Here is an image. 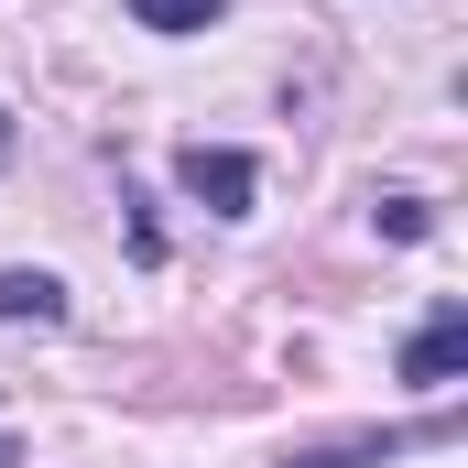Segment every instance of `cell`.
I'll return each instance as SVG.
<instances>
[{
  "label": "cell",
  "instance_id": "cell-3",
  "mask_svg": "<svg viewBox=\"0 0 468 468\" xmlns=\"http://www.w3.org/2000/svg\"><path fill=\"white\" fill-rule=\"evenodd\" d=\"M0 316H11V327H55V316H66V283H55V272H0Z\"/></svg>",
  "mask_w": 468,
  "mask_h": 468
},
{
  "label": "cell",
  "instance_id": "cell-2",
  "mask_svg": "<svg viewBox=\"0 0 468 468\" xmlns=\"http://www.w3.org/2000/svg\"><path fill=\"white\" fill-rule=\"evenodd\" d=\"M175 175H186V197H197V207H218V218H239V207H250V186H261V175H250V153H207V142H197Z\"/></svg>",
  "mask_w": 468,
  "mask_h": 468
},
{
  "label": "cell",
  "instance_id": "cell-5",
  "mask_svg": "<svg viewBox=\"0 0 468 468\" xmlns=\"http://www.w3.org/2000/svg\"><path fill=\"white\" fill-rule=\"evenodd\" d=\"M381 229H392V239H425V197H381Z\"/></svg>",
  "mask_w": 468,
  "mask_h": 468
},
{
  "label": "cell",
  "instance_id": "cell-7",
  "mask_svg": "<svg viewBox=\"0 0 468 468\" xmlns=\"http://www.w3.org/2000/svg\"><path fill=\"white\" fill-rule=\"evenodd\" d=\"M0 468H11V436H0Z\"/></svg>",
  "mask_w": 468,
  "mask_h": 468
},
{
  "label": "cell",
  "instance_id": "cell-6",
  "mask_svg": "<svg viewBox=\"0 0 468 468\" xmlns=\"http://www.w3.org/2000/svg\"><path fill=\"white\" fill-rule=\"evenodd\" d=\"M0 164H11V110H0Z\"/></svg>",
  "mask_w": 468,
  "mask_h": 468
},
{
  "label": "cell",
  "instance_id": "cell-4",
  "mask_svg": "<svg viewBox=\"0 0 468 468\" xmlns=\"http://www.w3.org/2000/svg\"><path fill=\"white\" fill-rule=\"evenodd\" d=\"M131 22H142V33H207L218 0H131Z\"/></svg>",
  "mask_w": 468,
  "mask_h": 468
},
{
  "label": "cell",
  "instance_id": "cell-1",
  "mask_svg": "<svg viewBox=\"0 0 468 468\" xmlns=\"http://www.w3.org/2000/svg\"><path fill=\"white\" fill-rule=\"evenodd\" d=\"M458 370H468V305H436V327L403 349V381H414V392H447Z\"/></svg>",
  "mask_w": 468,
  "mask_h": 468
}]
</instances>
